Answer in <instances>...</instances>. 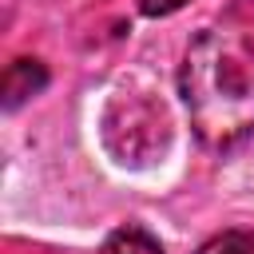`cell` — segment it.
I'll list each match as a JSON object with an SVG mask.
<instances>
[{
  "mask_svg": "<svg viewBox=\"0 0 254 254\" xmlns=\"http://www.w3.org/2000/svg\"><path fill=\"white\" fill-rule=\"evenodd\" d=\"M179 95L206 147H238L254 135V40L230 28H202L183 52Z\"/></svg>",
  "mask_w": 254,
  "mask_h": 254,
  "instance_id": "cell-1",
  "label": "cell"
},
{
  "mask_svg": "<svg viewBox=\"0 0 254 254\" xmlns=\"http://www.w3.org/2000/svg\"><path fill=\"white\" fill-rule=\"evenodd\" d=\"M99 123H103L107 151L123 167H147L171 143V119L163 99H155L151 91H135L131 83L111 91Z\"/></svg>",
  "mask_w": 254,
  "mask_h": 254,
  "instance_id": "cell-2",
  "label": "cell"
},
{
  "mask_svg": "<svg viewBox=\"0 0 254 254\" xmlns=\"http://www.w3.org/2000/svg\"><path fill=\"white\" fill-rule=\"evenodd\" d=\"M48 87V67L40 60H12L8 71H4V111H16L24 99L40 95Z\"/></svg>",
  "mask_w": 254,
  "mask_h": 254,
  "instance_id": "cell-3",
  "label": "cell"
},
{
  "mask_svg": "<svg viewBox=\"0 0 254 254\" xmlns=\"http://www.w3.org/2000/svg\"><path fill=\"white\" fill-rule=\"evenodd\" d=\"M107 254H163V246L143 226H119L107 238Z\"/></svg>",
  "mask_w": 254,
  "mask_h": 254,
  "instance_id": "cell-4",
  "label": "cell"
},
{
  "mask_svg": "<svg viewBox=\"0 0 254 254\" xmlns=\"http://www.w3.org/2000/svg\"><path fill=\"white\" fill-rule=\"evenodd\" d=\"M194 254H254V230H222Z\"/></svg>",
  "mask_w": 254,
  "mask_h": 254,
  "instance_id": "cell-5",
  "label": "cell"
},
{
  "mask_svg": "<svg viewBox=\"0 0 254 254\" xmlns=\"http://www.w3.org/2000/svg\"><path fill=\"white\" fill-rule=\"evenodd\" d=\"M190 0H139V12L143 16H171L179 8H187Z\"/></svg>",
  "mask_w": 254,
  "mask_h": 254,
  "instance_id": "cell-6",
  "label": "cell"
}]
</instances>
